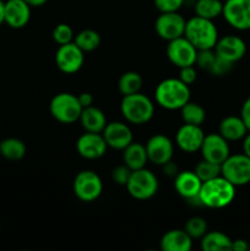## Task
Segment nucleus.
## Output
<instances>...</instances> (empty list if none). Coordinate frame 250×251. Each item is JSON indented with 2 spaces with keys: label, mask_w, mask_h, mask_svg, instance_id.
<instances>
[{
  "label": "nucleus",
  "mask_w": 250,
  "mask_h": 251,
  "mask_svg": "<svg viewBox=\"0 0 250 251\" xmlns=\"http://www.w3.org/2000/svg\"><path fill=\"white\" fill-rule=\"evenodd\" d=\"M194 172H195L196 176L203 183V181L210 180V179L221 176V164L212 163V162L206 161V159L202 158V161H200L196 164Z\"/></svg>",
  "instance_id": "31"
},
{
  "label": "nucleus",
  "mask_w": 250,
  "mask_h": 251,
  "mask_svg": "<svg viewBox=\"0 0 250 251\" xmlns=\"http://www.w3.org/2000/svg\"><path fill=\"white\" fill-rule=\"evenodd\" d=\"M218 132L229 141H239L243 140L247 134L249 132L247 125H245L244 120L242 117H237V115H229L221 120L220 126H218Z\"/></svg>",
  "instance_id": "22"
},
{
  "label": "nucleus",
  "mask_w": 250,
  "mask_h": 251,
  "mask_svg": "<svg viewBox=\"0 0 250 251\" xmlns=\"http://www.w3.org/2000/svg\"><path fill=\"white\" fill-rule=\"evenodd\" d=\"M201 185H202V181L194 171L178 172V174L174 176L175 191L185 200H190L199 196Z\"/></svg>",
  "instance_id": "20"
},
{
  "label": "nucleus",
  "mask_w": 250,
  "mask_h": 251,
  "mask_svg": "<svg viewBox=\"0 0 250 251\" xmlns=\"http://www.w3.org/2000/svg\"><path fill=\"white\" fill-rule=\"evenodd\" d=\"M145 147H146L149 161L156 166H164L173 158V142L166 135H153L152 137H150Z\"/></svg>",
  "instance_id": "14"
},
{
  "label": "nucleus",
  "mask_w": 250,
  "mask_h": 251,
  "mask_svg": "<svg viewBox=\"0 0 250 251\" xmlns=\"http://www.w3.org/2000/svg\"><path fill=\"white\" fill-rule=\"evenodd\" d=\"M131 169L129 168L125 164H122V166H117L112 171V179L114 183H117L118 185L125 186L129 181L130 176H131Z\"/></svg>",
  "instance_id": "36"
},
{
  "label": "nucleus",
  "mask_w": 250,
  "mask_h": 251,
  "mask_svg": "<svg viewBox=\"0 0 250 251\" xmlns=\"http://www.w3.org/2000/svg\"><path fill=\"white\" fill-rule=\"evenodd\" d=\"M240 117L244 120L248 130L250 131V96L244 100V103H243L242 109H240Z\"/></svg>",
  "instance_id": "39"
},
{
  "label": "nucleus",
  "mask_w": 250,
  "mask_h": 251,
  "mask_svg": "<svg viewBox=\"0 0 250 251\" xmlns=\"http://www.w3.org/2000/svg\"><path fill=\"white\" fill-rule=\"evenodd\" d=\"M74 43L83 51H93L100 47V36L97 31L91 28L82 29L74 38Z\"/></svg>",
  "instance_id": "30"
},
{
  "label": "nucleus",
  "mask_w": 250,
  "mask_h": 251,
  "mask_svg": "<svg viewBox=\"0 0 250 251\" xmlns=\"http://www.w3.org/2000/svg\"><path fill=\"white\" fill-rule=\"evenodd\" d=\"M120 112L127 123L134 125L147 124L154 115V104L144 93L123 96Z\"/></svg>",
  "instance_id": "4"
},
{
  "label": "nucleus",
  "mask_w": 250,
  "mask_h": 251,
  "mask_svg": "<svg viewBox=\"0 0 250 251\" xmlns=\"http://www.w3.org/2000/svg\"><path fill=\"white\" fill-rule=\"evenodd\" d=\"M163 167V172L167 174L168 176H175L176 174H178V167H176V164L174 163L173 161H169L168 163H166Z\"/></svg>",
  "instance_id": "41"
},
{
  "label": "nucleus",
  "mask_w": 250,
  "mask_h": 251,
  "mask_svg": "<svg viewBox=\"0 0 250 251\" xmlns=\"http://www.w3.org/2000/svg\"><path fill=\"white\" fill-rule=\"evenodd\" d=\"M102 135L108 147L113 150H119V151H123L125 147L129 146L134 141L131 129L129 125L123 122L107 123Z\"/></svg>",
  "instance_id": "17"
},
{
  "label": "nucleus",
  "mask_w": 250,
  "mask_h": 251,
  "mask_svg": "<svg viewBox=\"0 0 250 251\" xmlns=\"http://www.w3.org/2000/svg\"><path fill=\"white\" fill-rule=\"evenodd\" d=\"M73 189L78 200L82 202H92L102 195V179L96 172L82 171L74 179Z\"/></svg>",
  "instance_id": "8"
},
{
  "label": "nucleus",
  "mask_w": 250,
  "mask_h": 251,
  "mask_svg": "<svg viewBox=\"0 0 250 251\" xmlns=\"http://www.w3.org/2000/svg\"><path fill=\"white\" fill-rule=\"evenodd\" d=\"M249 245L244 239H235L232 242V250L234 251H247Z\"/></svg>",
  "instance_id": "42"
},
{
  "label": "nucleus",
  "mask_w": 250,
  "mask_h": 251,
  "mask_svg": "<svg viewBox=\"0 0 250 251\" xmlns=\"http://www.w3.org/2000/svg\"><path fill=\"white\" fill-rule=\"evenodd\" d=\"M233 240L222 232H206L201 238V249L203 251H229L232 250Z\"/></svg>",
  "instance_id": "25"
},
{
  "label": "nucleus",
  "mask_w": 250,
  "mask_h": 251,
  "mask_svg": "<svg viewBox=\"0 0 250 251\" xmlns=\"http://www.w3.org/2000/svg\"><path fill=\"white\" fill-rule=\"evenodd\" d=\"M25 1H26L31 7H39L43 6L48 0H25Z\"/></svg>",
  "instance_id": "44"
},
{
  "label": "nucleus",
  "mask_w": 250,
  "mask_h": 251,
  "mask_svg": "<svg viewBox=\"0 0 250 251\" xmlns=\"http://www.w3.org/2000/svg\"><path fill=\"white\" fill-rule=\"evenodd\" d=\"M190 87L180 78H166L157 85L154 100L167 110H178L190 100Z\"/></svg>",
  "instance_id": "2"
},
{
  "label": "nucleus",
  "mask_w": 250,
  "mask_h": 251,
  "mask_svg": "<svg viewBox=\"0 0 250 251\" xmlns=\"http://www.w3.org/2000/svg\"><path fill=\"white\" fill-rule=\"evenodd\" d=\"M203 139H205V132L200 125L184 124L179 127L175 135L176 145L181 151L186 153L200 151Z\"/></svg>",
  "instance_id": "18"
},
{
  "label": "nucleus",
  "mask_w": 250,
  "mask_h": 251,
  "mask_svg": "<svg viewBox=\"0 0 250 251\" xmlns=\"http://www.w3.org/2000/svg\"><path fill=\"white\" fill-rule=\"evenodd\" d=\"M222 16L234 29L248 31L250 29V0H225Z\"/></svg>",
  "instance_id": "9"
},
{
  "label": "nucleus",
  "mask_w": 250,
  "mask_h": 251,
  "mask_svg": "<svg viewBox=\"0 0 250 251\" xmlns=\"http://www.w3.org/2000/svg\"><path fill=\"white\" fill-rule=\"evenodd\" d=\"M54 42L59 46L70 43L74 39V31L68 24H59L54 27L53 33H51Z\"/></svg>",
  "instance_id": "33"
},
{
  "label": "nucleus",
  "mask_w": 250,
  "mask_h": 251,
  "mask_svg": "<svg viewBox=\"0 0 250 251\" xmlns=\"http://www.w3.org/2000/svg\"><path fill=\"white\" fill-rule=\"evenodd\" d=\"M159 245L163 251H189L193 248V238L185 229H172L163 234Z\"/></svg>",
  "instance_id": "21"
},
{
  "label": "nucleus",
  "mask_w": 250,
  "mask_h": 251,
  "mask_svg": "<svg viewBox=\"0 0 250 251\" xmlns=\"http://www.w3.org/2000/svg\"><path fill=\"white\" fill-rule=\"evenodd\" d=\"M142 85H144V78L136 71H126L123 74L118 82V88L123 96L134 95L140 92Z\"/></svg>",
  "instance_id": "27"
},
{
  "label": "nucleus",
  "mask_w": 250,
  "mask_h": 251,
  "mask_svg": "<svg viewBox=\"0 0 250 251\" xmlns=\"http://www.w3.org/2000/svg\"><path fill=\"white\" fill-rule=\"evenodd\" d=\"M213 49L220 58L235 64L240 59L244 58L245 53H247V44L240 37L234 36V34H227L222 38H218Z\"/></svg>",
  "instance_id": "16"
},
{
  "label": "nucleus",
  "mask_w": 250,
  "mask_h": 251,
  "mask_svg": "<svg viewBox=\"0 0 250 251\" xmlns=\"http://www.w3.org/2000/svg\"><path fill=\"white\" fill-rule=\"evenodd\" d=\"M196 77H198V73H196V69L194 68V65L190 66H184V68H180V71H179V78L183 81L186 85H193L196 81Z\"/></svg>",
  "instance_id": "38"
},
{
  "label": "nucleus",
  "mask_w": 250,
  "mask_h": 251,
  "mask_svg": "<svg viewBox=\"0 0 250 251\" xmlns=\"http://www.w3.org/2000/svg\"><path fill=\"white\" fill-rule=\"evenodd\" d=\"M31 20V6L25 0L5 1V22L14 29L24 28Z\"/></svg>",
  "instance_id": "19"
},
{
  "label": "nucleus",
  "mask_w": 250,
  "mask_h": 251,
  "mask_svg": "<svg viewBox=\"0 0 250 251\" xmlns=\"http://www.w3.org/2000/svg\"><path fill=\"white\" fill-rule=\"evenodd\" d=\"M85 51L81 50L74 42L59 46L55 53V64L64 74H75L80 71L85 63Z\"/></svg>",
  "instance_id": "11"
},
{
  "label": "nucleus",
  "mask_w": 250,
  "mask_h": 251,
  "mask_svg": "<svg viewBox=\"0 0 250 251\" xmlns=\"http://www.w3.org/2000/svg\"><path fill=\"white\" fill-rule=\"evenodd\" d=\"M82 105L77 96L69 92H61L54 96L49 104V112L56 122L61 124H73L80 119Z\"/></svg>",
  "instance_id": "5"
},
{
  "label": "nucleus",
  "mask_w": 250,
  "mask_h": 251,
  "mask_svg": "<svg viewBox=\"0 0 250 251\" xmlns=\"http://www.w3.org/2000/svg\"><path fill=\"white\" fill-rule=\"evenodd\" d=\"M222 1H225V0H222Z\"/></svg>",
  "instance_id": "46"
},
{
  "label": "nucleus",
  "mask_w": 250,
  "mask_h": 251,
  "mask_svg": "<svg viewBox=\"0 0 250 251\" xmlns=\"http://www.w3.org/2000/svg\"><path fill=\"white\" fill-rule=\"evenodd\" d=\"M243 153L247 154L250 158V131L248 132L247 136L243 139Z\"/></svg>",
  "instance_id": "43"
},
{
  "label": "nucleus",
  "mask_w": 250,
  "mask_h": 251,
  "mask_svg": "<svg viewBox=\"0 0 250 251\" xmlns=\"http://www.w3.org/2000/svg\"><path fill=\"white\" fill-rule=\"evenodd\" d=\"M198 49L185 38L179 37L168 42L167 46V56L173 65L178 66L179 69L184 66L195 65Z\"/></svg>",
  "instance_id": "12"
},
{
  "label": "nucleus",
  "mask_w": 250,
  "mask_h": 251,
  "mask_svg": "<svg viewBox=\"0 0 250 251\" xmlns=\"http://www.w3.org/2000/svg\"><path fill=\"white\" fill-rule=\"evenodd\" d=\"M186 20L175 12H161L154 22V29L159 38L169 42L184 36Z\"/></svg>",
  "instance_id": "10"
},
{
  "label": "nucleus",
  "mask_w": 250,
  "mask_h": 251,
  "mask_svg": "<svg viewBox=\"0 0 250 251\" xmlns=\"http://www.w3.org/2000/svg\"><path fill=\"white\" fill-rule=\"evenodd\" d=\"M184 37L198 50L213 49L218 41V31L213 20L194 16L186 21Z\"/></svg>",
  "instance_id": "3"
},
{
  "label": "nucleus",
  "mask_w": 250,
  "mask_h": 251,
  "mask_svg": "<svg viewBox=\"0 0 250 251\" xmlns=\"http://www.w3.org/2000/svg\"><path fill=\"white\" fill-rule=\"evenodd\" d=\"M108 145L102 132H88L81 135L76 141L77 153L85 159H98L107 152Z\"/></svg>",
  "instance_id": "15"
},
{
  "label": "nucleus",
  "mask_w": 250,
  "mask_h": 251,
  "mask_svg": "<svg viewBox=\"0 0 250 251\" xmlns=\"http://www.w3.org/2000/svg\"><path fill=\"white\" fill-rule=\"evenodd\" d=\"M194 9L196 16L215 20L222 15L223 1L222 0H196Z\"/></svg>",
  "instance_id": "28"
},
{
  "label": "nucleus",
  "mask_w": 250,
  "mask_h": 251,
  "mask_svg": "<svg viewBox=\"0 0 250 251\" xmlns=\"http://www.w3.org/2000/svg\"><path fill=\"white\" fill-rule=\"evenodd\" d=\"M77 98L80 100V104L82 105V108L93 105V102H95V98H93V96L90 92L81 93V95L77 96Z\"/></svg>",
  "instance_id": "40"
},
{
  "label": "nucleus",
  "mask_w": 250,
  "mask_h": 251,
  "mask_svg": "<svg viewBox=\"0 0 250 251\" xmlns=\"http://www.w3.org/2000/svg\"><path fill=\"white\" fill-rule=\"evenodd\" d=\"M184 229L193 239H201L207 232V222L205 218L195 216V217L189 218Z\"/></svg>",
  "instance_id": "32"
},
{
  "label": "nucleus",
  "mask_w": 250,
  "mask_h": 251,
  "mask_svg": "<svg viewBox=\"0 0 250 251\" xmlns=\"http://www.w3.org/2000/svg\"><path fill=\"white\" fill-rule=\"evenodd\" d=\"M125 188L131 198L141 201L149 200L158 191V179L150 169H136L131 172Z\"/></svg>",
  "instance_id": "6"
},
{
  "label": "nucleus",
  "mask_w": 250,
  "mask_h": 251,
  "mask_svg": "<svg viewBox=\"0 0 250 251\" xmlns=\"http://www.w3.org/2000/svg\"><path fill=\"white\" fill-rule=\"evenodd\" d=\"M153 2L159 12H175L181 9L185 0H153Z\"/></svg>",
  "instance_id": "35"
},
{
  "label": "nucleus",
  "mask_w": 250,
  "mask_h": 251,
  "mask_svg": "<svg viewBox=\"0 0 250 251\" xmlns=\"http://www.w3.org/2000/svg\"><path fill=\"white\" fill-rule=\"evenodd\" d=\"M180 114L181 119L184 120L185 124L200 125L201 126L206 119V112L202 105L195 102H190V100L180 108Z\"/></svg>",
  "instance_id": "29"
},
{
  "label": "nucleus",
  "mask_w": 250,
  "mask_h": 251,
  "mask_svg": "<svg viewBox=\"0 0 250 251\" xmlns=\"http://www.w3.org/2000/svg\"><path fill=\"white\" fill-rule=\"evenodd\" d=\"M216 53L215 49H202V50H198V55H196L195 65H198L201 70L210 71L212 68L213 63L216 60Z\"/></svg>",
  "instance_id": "34"
},
{
  "label": "nucleus",
  "mask_w": 250,
  "mask_h": 251,
  "mask_svg": "<svg viewBox=\"0 0 250 251\" xmlns=\"http://www.w3.org/2000/svg\"><path fill=\"white\" fill-rule=\"evenodd\" d=\"M216 55H217V54H216ZM233 65H234V64L230 63V61L228 60H225V59L220 58V56L217 55L216 56V60L215 63H213L212 68H211V70L208 71V73L213 76L227 75V74L232 70Z\"/></svg>",
  "instance_id": "37"
},
{
  "label": "nucleus",
  "mask_w": 250,
  "mask_h": 251,
  "mask_svg": "<svg viewBox=\"0 0 250 251\" xmlns=\"http://www.w3.org/2000/svg\"><path fill=\"white\" fill-rule=\"evenodd\" d=\"M26 145L17 137H7L0 141V154L7 161H20L26 156Z\"/></svg>",
  "instance_id": "26"
},
{
  "label": "nucleus",
  "mask_w": 250,
  "mask_h": 251,
  "mask_svg": "<svg viewBox=\"0 0 250 251\" xmlns=\"http://www.w3.org/2000/svg\"><path fill=\"white\" fill-rule=\"evenodd\" d=\"M234 198L235 186L222 176L203 181L199 193L201 206L215 210L229 206Z\"/></svg>",
  "instance_id": "1"
},
{
  "label": "nucleus",
  "mask_w": 250,
  "mask_h": 251,
  "mask_svg": "<svg viewBox=\"0 0 250 251\" xmlns=\"http://www.w3.org/2000/svg\"><path fill=\"white\" fill-rule=\"evenodd\" d=\"M123 161L125 166L129 167L131 171L145 168L149 162L146 147L140 142L132 141L129 146L123 150Z\"/></svg>",
  "instance_id": "24"
},
{
  "label": "nucleus",
  "mask_w": 250,
  "mask_h": 251,
  "mask_svg": "<svg viewBox=\"0 0 250 251\" xmlns=\"http://www.w3.org/2000/svg\"><path fill=\"white\" fill-rule=\"evenodd\" d=\"M5 22V1L0 0V25Z\"/></svg>",
  "instance_id": "45"
},
{
  "label": "nucleus",
  "mask_w": 250,
  "mask_h": 251,
  "mask_svg": "<svg viewBox=\"0 0 250 251\" xmlns=\"http://www.w3.org/2000/svg\"><path fill=\"white\" fill-rule=\"evenodd\" d=\"M221 176L237 186H244L250 183V158L244 153L229 154L221 164Z\"/></svg>",
  "instance_id": "7"
},
{
  "label": "nucleus",
  "mask_w": 250,
  "mask_h": 251,
  "mask_svg": "<svg viewBox=\"0 0 250 251\" xmlns=\"http://www.w3.org/2000/svg\"><path fill=\"white\" fill-rule=\"evenodd\" d=\"M200 152L202 158L206 161L222 164L230 154V149L227 140L220 132H217V134L205 135Z\"/></svg>",
  "instance_id": "13"
},
{
  "label": "nucleus",
  "mask_w": 250,
  "mask_h": 251,
  "mask_svg": "<svg viewBox=\"0 0 250 251\" xmlns=\"http://www.w3.org/2000/svg\"><path fill=\"white\" fill-rule=\"evenodd\" d=\"M81 126L88 132H102L107 125L105 114L95 105L83 108L80 115Z\"/></svg>",
  "instance_id": "23"
}]
</instances>
